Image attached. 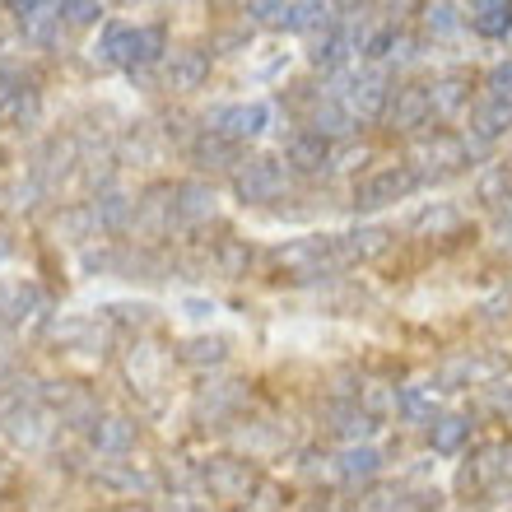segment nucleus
Segmentation results:
<instances>
[{"instance_id":"obj_1","label":"nucleus","mask_w":512,"mask_h":512,"mask_svg":"<svg viewBox=\"0 0 512 512\" xmlns=\"http://www.w3.org/2000/svg\"><path fill=\"white\" fill-rule=\"evenodd\" d=\"M98 14V0H66V19L84 24V19H94Z\"/></svg>"}]
</instances>
